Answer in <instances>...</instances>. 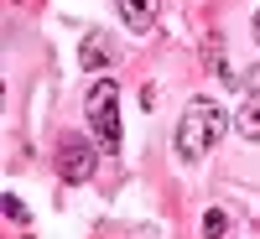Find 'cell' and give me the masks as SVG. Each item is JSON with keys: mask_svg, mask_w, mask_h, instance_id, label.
Wrapping results in <instances>:
<instances>
[{"mask_svg": "<svg viewBox=\"0 0 260 239\" xmlns=\"http://www.w3.org/2000/svg\"><path fill=\"white\" fill-rule=\"evenodd\" d=\"M99 42H104V37H89V47H83V62H89V68H94V62H104V57H110V52L99 47Z\"/></svg>", "mask_w": 260, "mask_h": 239, "instance_id": "obj_7", "label": "cell"}, {"mask_svg": "<svg viewBox=\"0 0 260 239\" xmlns=\"http://www.w3.org/2000/svg\"><path fill=\"white\" fill-rule=\"evenodd\" d=\"M224 229H229V213H224V208H208V213H203V239H219Z\"/></svg>", "mask_w": 260, "mask_h": 239, "instance_id": "obj_6", "label": "cell"}, {"mask_svg": "<svg viewBox=\"0 0 260 239\" xmlns=\"http://www.w3.org/2000/svg\"><path fill=\"white\" fill-rule=\"evenodd\" d=\"M255 42H260V11H255Z\"/></svg>", "mask_w": 260, "mask_h": 239, "instance_id": "obj_9", "label": "cell"}, {"mask_svg": "<svg viewBox=\"0 0 260 239\" xmlns=\"http://www.w3.org/2000/svg\"><path fill=\"white\" fill-rule=\"evenodd\" d=\"M224 130H229V115L219 104L213 99H192L182 110V120H177V161H187V166L208 161V151L224 141Z\"/></svg>", "mask_w": 260, "mask_h": 239, "instance_id": "obj_1", "label": "cell"}, {"mask_svg": "<svg viewBox=\"0 0 260 239\" xmlns=\"http://www.w3.org/2000/svg\"><path fill=\"white\" fill-rule=\"evenodd\" d=\"M234 130H240L245 141H260V94H250L240 104V115H234Z\"/></svg>", "mask_w": 260, "mask_h": 239, "instance_id": "obj_5", "label": "cell"}, {"mask_svg": "<svg viewBox=\"0 0 260 239\" xmlns=\"http://www.w3.org/2000/svg\"><path fill=\"white\" fill-rule=\"evenodd\" d=\"M94 166H99V161H94V146L83 141V135H68V141L57 146V172H62V182H89Z\"/></svg>", "mask_w": 260, "mask_h": 239, "instance_id": "obj_3", "label": "cell"}, {"mask_svg": "<svg viewBox=\"0 0 260 239\" xmlns=\"http://www.w3.org/2000/svg\"><path fill=\"white\" fill-rule=\"evenodd\" d=\"M245 89H250V94H260V68H250V73H245Z\"/></svg>", "mask_w": 260, "mask_h": 239, "instance_id": "obj_8", "label": "cell"}, {"mask_svg": "<svg viewBox=\"0 0 260 239\" xmlns=\"http://www.w3.org/2000/svg\"><path fill=\"white\" fill-rule=\"evenodd\" d=\"M120 6V21H125V31H151L156 26V16H161V0H115Z\"/></svg>", "mask_w": 260, "mask_h": 239, "instance_id": "obj_4", "label": "cell"}, {"mask_svg": "<svg viewBox=\"0 0 260 239\" xmlns=\"http://www.w3.org/2000/svg\"><path fill=\"white\" fill-rule=\"evenodd\" d=\"M83 115L94 125V141L104 151H120V83L115 78H94L83 94Z\"/></svg>", "mask_w": 260, "mask_h": 239, "instance_id": "obj_2", "label": "cell"}]
</instances>
